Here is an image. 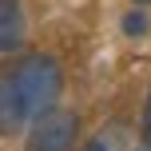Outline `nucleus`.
Segmentation results:
<instances>
[{
    "instance_id": "nucleus-4",
    "label": "nucleus",
    "mask_w": 151,
    "mask_h": 151,
    "mask_svg": "<svg viewBox=\"0 0 151 151\" xmlns=\"http://www.w3.org/2000/svg\"><path fill=\"white\" fill-rule=\"evenodd\" d=\"M24 8L20 0H0V56H12L24 48Z\"/></svg>"
},
{
    "instance_id": "nucleus-1",
    "label": "nucleus",
    "mask_w": 151,
    "mask_h": 151,
    "mask_svg": "<svg viewBox=\"0 0 151 151\" xmlns=\"http://www.w3.org/2000/svg\"><path fill=\"white\" fill-rule=\"evenodd\" d=\"M8 76H12V83H16V91H20V99H24V107H28L32 119L44 115V111H52L56 99H60V91H64V68L56 64V56H48V52L24 56Z\"/></svg>"
},
{
    "instance_id": "nucleus-7",
    "label": "nucleus",
    "mask_w": 151,
    "mask_h": 151,
    "mask_svg": "<svg viewBox=\"0 0 151 151\" xmlns=\"http://www.w3.org/2000/svg\"><path fill=\"white\" fill-rule=\"evenodd\" d=\"M80 151H107V143H104V139H88Z\"/></svg>"
},
{
    "instance_id": "nucleus-3",
    "label": "nucleus",
    "mask_w": 151,
    "mask_h": 151,
    "mask_svg": "<svg viewBox=\"0 0 151 151\" xmlns=\"http://www.w3.org/2000/svg\"><path fill=\"white\" fill-rule=\"evenodd\" d=\"M28 123H32V115H28V107H24L20 91H16L12 76H0V135L12 139V135H20Z\"/></svg>"
},
{
    "instance_id": "nucleus-5",
    "label": "nucleus",
    "mask_w": 151,
    "mask_h": 151,
    "mask_svg": "<svg viewBox=\"0 0 151 151\" xmlns=\"http://www.w3.org/2000/svg\"><path fill=\"white\" fill-rule=\"evenodd\" d=\"M139 139H143V151H151V91L143 99V119H139Z\"/></svg>"
},
{
    "instance_id": "nucleus-2",
    "label": "nucleus",
    "mask_w": 151,
    "mask_h": 151,
    "mask_svg": "<svg viewBox=\"0 0 151 151\" xmlns=\"http://www.w3.org/2000/svg\"><path fill=\"white\" fill-rule=\"evenodd\" d=\"M80 135V119L68 107H52V111L36 115L24 135V151H72Z\"/></svg>"
},
{
    "instance_id": "nucleus-8",
    "label": "nucleus",
    "mask_w": 151,
    "mask_h": 151,
    "mask_svg": "<svg viewBox=\"0 0 151 151\" xmlns=\"http://www.w3.org/2000/svg\"><path fill=\"white\" fill-rule=\"evenodd\" d=\"M135 4H151V0H135Z\"/></svg>"
},
{
    "instance_id": "nucleus-6",
    "label": "nucleus",
    "mask_w": 151,
    "mask_h": 151,
    "mask_svg": "<svg viewBox=\"0 0 151 151\" xmlns=\"http://www.w3.org/2000/svg\"><path fill=\"white\" fill-rule=\"evenodd\" d=\"M123 32H127V36H143V32H147V20H143L139 12L123 16Z\"/></svg>"
}]
</instances>
